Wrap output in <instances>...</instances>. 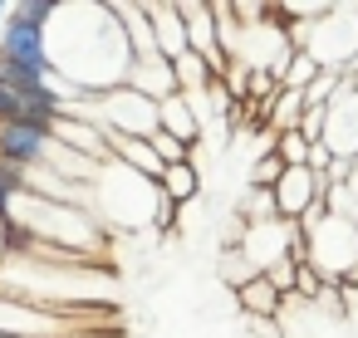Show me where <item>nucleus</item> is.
Here are the masks:
<instances>
[{"label": "nucleus", "mask_w": 358, "mask_h": 338, "mask_svg": "<svg viewBox=\"0 0 358 338\" xmlns=\"http://www.w3.org/2000/svg\"><path fill=\"white\" fill-rule=\"evenodd\" d=\"M236 304H241V314H250V318H280V289H275L265 274L245 279V284L236 289Z\"/></svg>", "instance_id": "nucleus-11"}, {"label": "nucleus", "mask_w": 358, "mask_h": 338, "mask_svg": "<svg viewBox=\"0 0 358 338\" xmlns=\"http://www.w3.org/2000/svg\"><path fill=\"white\" fill-rule=\"evenodd\" d=\"M6 15H10V10H6V6H0V20H6Z\"/></svg>", "instance_id": "nucleus-17"}, {"label": "nucleus", "mask_w": 358, "mask_h": 338, "mask_svg": "<svg viewBox=\"0 0 358 338\" xmlns=\"http://www.w3.org/2000/svg\"><path fill=\"white\" fill-rule=\"evenodd\" d=\"M221 279H226V284H231V294H236L245 279H255V265H250L236 245H226V250H221Z\"/></svg>", "instance_id": "nucleus-15"}, {"label": "nucleus", "mask_w": 358, "mask_h": 338, "mask_svg": "<svg viewBox=\"0 0 358 338\" xmlns=\"http://www.w3.org/2000/svg\"><path fill=\"white\" fill-rule=\"evenodd\" d=\"M157 191H162L172 206H187V201H196V196H201V172H196L192 162H172V167H162Z\"/></svg>", "instance_id": "nucleus-12"}, {"label": "nucleus", "mask_w": 358, "mask_h": 338, "mask_svg": "<svg viewBox=\"0 0 358 338\" xmlns=\"http://www.w3.org/2000/svg\"><path fill=\"white\" fill-rule=\"evenodd\" d=\"M270 196H275V216L289 221V226H299L314 206H324L329 177H319V172H309V167H285V177L270 186Z\"/></svg>", "instance_id": "nucleus-4"}, {"label": "nucleus", "mask_w": 358, "mask_h": 338, "mask_svg": "<svg viewBox=\"0 0 358 338\" xmlns=\"http://www.w3.org/2000/svg\"><path fill=\"white\" fill-rule=\"evenodd\" d=\"M55 152V133L45 128H25V123H0V162L15 172H35L45 167Z\"/></svg>", "instance_id": "nucleus-6"}, {"label": "nucleus", "mask_w": 358, "mask_h": 338, "mask_svg": "<svg viewBox=\"0 0 358 338\" xmlns=\"http://www.w3.org/2000/svg\"><path fill=\"white\" fill-rule=\"evenodd\" d=\"M103 133H113V138H152L157 128H162V113H157V103L152 98H143L138 89H113V94H99V118H94Z\"/></svg>", "instance_id": "nucleus-3"}, {"label": "nucleus", "mask_w": 358, "mask_h": 338, "mask_svg": "<svg viewBox=\"0 0 358 338\" xmlns=\"http://www.w3.org/2000/svg\"><path fill=\"white\" fill-rule=\"evenodd\" d=\"M148 20H152L157 54H162V59H182V54H187V20H182V6H177V0L148 6Z\"/></svg>", "instance_id": "nucleus-8"}, {"label": "nucleus", "mask_w": 358, "mask_h": 338, "mask_svg": "<svg viewBox=\"0 0 358 338\" xmlns=\"http://www.w3.org/2000/svg\"><path fill=\"white\" fill-rule=\"evenodd\" d=\"M294 230H299V240H304V260H309L329 284H343V279L358 270V221H343V216H334L329 206H314Z\"/></svg>", "instance_id": "nucleus-1"}, {"label": "nucleus", "mask_w": 358, "mask_h": 338, "mask_svg": "<svg viewBox=\"0 0 358 338\" xmlns=\"http://www.w3.org/2000/svg\"><path fill=\"white\" fill-rule=\"evenodd\" d=\"M148 142H152V152L162 157V167H172V162H187V157H192V147H187V142H177V138H172V133H162V128H157Z\"/></svg>", "instance_id": "nucleus-16"}, {"label": "nucleus", "mask_w": 358, "mask_h": 338, "mask_svg": "<svg viewBox=\"0 0 358 338\" xmlns=\"http://www.w3.org/2000/svg\"><path fill=\"white\" fill-rule=\"evenodd\" d=\"M309 147H314V142H309L299 128L275 138V152H280V162H285V167H309Z\"/></svg>", "instance_id": "nucleus-14"}, {"label": "nucleus", "mask_w": 358, "mask_h": 338, "mask_svg": "<svg viewBox=\"0 0 358 338\" xmlns=\"http://www.w3.org/2000/svg\"><path fill=\"white\" fill-rule=\"evenodd\" d=\"M128 89H138V94H143V98H152V103L172 98V94H177L172 59H138V64L128 69Z\"/></svg>", "instance_id": "nucleus-9"}, {"label": "nucleus", "mask_w": 358, "mask_h": 338, "mask_svg": "<svg viewBox=\"0 0 358 338\" xmlns=\"http://www.w3.org/2000/svg\"><path fill=\"white\" fill-rule=\"evenodd\" d=\"M324 69L314 64V54H304V50H294V59L285 64V74H280V89H294V94H304L314 79H319Z\"/></svg>", "instance_id": "nucleus-13"}, {"label": "nucleus", "mask_w": 358, "mask_h": 338, "mask_svg": "<svg viewBox=\"0 0 358 338\" xmlns=\"http://www.w3.org/2000/svg\"><path fill=\"white\" fill-rule=\"evenodd\" d=\"M0 69L6 74H25V79H50V45H45V25L25 20L20 10L6 15L0 25Z\"/></svg>", "instance_id": "nucleus-2"}, {"label": "nucleus", "mask_w": 358, "mask_h": 338, "mask_svg": "<svg viewBox=\"0 0 358 338\" xmlns=\"http://www.w3.org/2000/svg\"><path fill=\"white\" fill-rule=\"evenodd\" d=\"M157 113H162V133H172V138H177V142H187V147H201V113H196L182 94L162 98V103H157Z\"/></svg>", "instance_id": "nucleus-10"}, {"label": "nucleus", "mask_w": 358, "mask_h": 338, "mask_svg": "<svg viewBox=\"0 0 358 338\" xmlns=\"http://www.w3.org/2000/svg\"><path fill=\"white\" fill-rule=\"evenodd\" d=\"M294 245H299V230L289 221H255V226L241 230V245L236 250L255 265V274H270L280 260H289Z\"/></svg>", "instance_id": "nucleus-5"}, {"label": "nucleus", "mask_w": 358, "mask_h": 338, "mask_svg": "<svg viewBox=\"0 0 358 338\" xmlns=\"http://www.w3.org/2000/svg\"><path fill=\"white\" fill-rule=\"evenodd\" d=\"M64 118V103L50 94H20L0 84V123H25V128H45L55 133V123Z\"/></svg>", "instance_id": "nucleus-7"}]
</instances>
